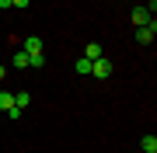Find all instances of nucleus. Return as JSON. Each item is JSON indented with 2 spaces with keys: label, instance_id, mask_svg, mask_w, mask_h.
Returning <instances> with one entry per match:
<instances>
[{
  "label": "nucleus",
  "instance_id": "nucleus-1",
  "mask_svg": "<svg viewBox=\"0 0 157 153\" xmlns=\"http://www.w3.org/2000/svg\"><path fill=\"white\" fill-rule=\"evenodd\" d=\"M112 59H108V56H101V59H94V63H91V73H94L98 80H108V77H112Z\"/></svg>",
  "mask_w": 157,
  "mask_h": 153
},
{
  "label": "nucleus",
  "instance_id": "nucleus-2",
  "mask_svg": "<svg viewBox=\"0 0 157 153\" xmlns=\"http://www.w3.org/2000/svg\"><path fill=\"white\" fill-rule=\"evenodd\" d=\"M154 35H157V21L150 17V24L136 28V42H140V46H150V42H154Z\"/></svg>",
  "mask_w": 157,
  "mask_h": 153
},
{
  "label": "nucleus",
  "instance_id": "nucleus-3",
  "mask_svg": "<svg viewBox=\"0 0 157 153\" xmlns=\"http://www.w3.org/2000/svg\"><path fill=\"white\" fill-rule=\"evenodd\" d=\"M21 52H28V56H42V38H39V35H28V38L21 42Z\"/></svg>",
  "mask_w": 157,
  "mask_h": 153
},
{
  "label": "nucleus",
  "instance_id": "nucleus-4",
  "mask_svg": "<svg viewBox=\"0 0 157 153\" xmlns=\"http://www.w3.org/2000/svg\"><path fill=\"white\" fill-rule=\"evenodd\" d=\"M101 56H105V46H101V42H87V46H84V59L94 63V59H101Z\"/></svg>",
  "mask_w": 157,
  "mask_h": 153
},
{
  "label": "nucleus",
  "instance_id": "nucleus-5",
  "mask_svg": "<svg viewBox=\"0 0 157 153\" xmlns=\"http://www.w3.org/2000/svg\"><path fill=\"white\" fill-rule=\"evenodd\" d=\"M129 21H133L136 28H143V24H150V14H147V7H133V14H129Z\"/></svg>",
  "mask_w": 157,
  "mask_h": 153
},
{
  "label": "nucleus",
  "instance_id": "nucleus-6",
  "mask_svg": "<svg viewBox=\"0 0 157 153\" xmlns=\"http://www.w3.org/2000/svg\"><path fill=\"white\" fill-rule=\"evenodd\" d=\"M140 150L143 153H157V136H154V132H147V136L140 139Z\"/></svg>",
  "mask_w": 157,
  "mask_h": 153
},
{
  "label": "nucleus",
  "instance_id": "nucleus-7",
  "mask_svg": "<svg viewBox=\"0 0 157 153\" xmlns=\"http://www.w3.org/2000/svg\"><path fill=\"white\" fill-rule=\"evenodd\" d=\"M28 104H32V94H28V91H17V94H14V108H21V111H25Z\"/></svg>",
  "mask_w": 157,
  "mask_h": 153
},
{
  "label": "nucleus",
  "instance_id": "nucleus-8",
  "mask_svg": "<svg viewBox=\"0 0 157 153\" xmlns=\"http://www.w3.org/2000/svg\"><path fill=\"white\" fill-rule=\"evenodd\" d=\"M11 63H14V70H28V52H21V49H17Z\"/></svg>",
  "mask_w": 157,
  "mask_h": 153
},
{
  "label": "nucleus",
  "instance_id": "nucleus-9",
  "mask_svg": "<svg viewBox=\"0 0 157 153\" xmlns=\"http://www.w3.org/2000/svg\"><path fill=\"white\" fill-rule=\"evenodd\" d=\"M73 70H77V73H91V59H84V56H80L77 63H73Z\"/></svg>",
  "mask_w": 157,
  "mask_h": 153
},
{
  "label": "nucleus",
  "instance_id": "nucleus-10",
  "mask_svg": "<svg viewBox=\"0 0 157 153\" xmlns=\"http://www.w3.org/2000/svg\"><path fill=\"white\" fill-rule=\"evenodd\" d=\"M7 108H14V97L7 91H0V111H7Z\"/></svg>",
  "mask_w": 157,
  "mask_h": 153
},
{
  "label": "nucleus",
  "instance_id": "nucleus-11",
  "mask_svg": "<svg viewBox=\"0 0 157 153\" xmlns=\"http://www.w3.org/2000/svg\"><path fill=\"white\" fill-rule=\"evenodd\" d=\"M28 4H32V0H11V7H17V11H25Z\"/></svg>",
  "mask_w": 157,
  "mask_h": 153
},
{
  "label": "nucleus",
  "instance_id": "nucleus-12",
  "mask_svg": "<svg viewBox=\"0 0 157 153\" xmlns=\"http://www.w3.org/2000/svg\"><path fill=\"white\" fill-rule=\"evenodd\" d=\"M7 7H11V0H0V11H7Z\"/></svg>",
  "mask_w": 157,
  "mask_h": 153
},
{
  "label": "nucleus",
  "instance_id": "nucleus-13",
  "mask_svg": "<svg viewBox=\"0 0 157 153\" xmlns=\"http://www.w3.org/2000/svg\"><path fill=\"white\" fill-rule=\"evenodd\" d=\"M4 77H7V66H0V80H4Z\"/></svg>",
  "mask_w": 157,
  "mask_h": 153
}]
</instances>
